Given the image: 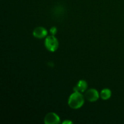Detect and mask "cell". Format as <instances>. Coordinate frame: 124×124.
I'll return each instance as SVG.
<instances>
[{"label": "cell", "mask_w": 124, "mask_h": 124, "mask_svg": "<svg viewBox=\"0 0 124 124\" xmlns=\"http://www.w3.org/2000/svg\"><path fill=\"white\" fill-rule=\"evenodd\" d=\"M84 103V97L79 92H75V93L70 95L69 99V105L71 108L77 109L81 107Z\"/></svg>", "instance_id": "1"}, {"label": "cell", "mask_w": 124, "mask_h": 124, "mask_svg": "<svg viewBox=\"0 0 124 124\" xmlns=\"http://www.w3.org/2000/svg\"><path fill=\"white\" fill-rule=\"evenodd\" d=\"M45 46L47 50L50 52H54L56 50L59 46V42H58L57 39L54 37L53 35L52 36H47L45 41Z\"/></svg>", "instance_id": "2"}, {"label": "cell", "mask_w": 124, "mask_h": 124, "mask_svg": "<svg viewBox=\"0 0 124 124\" xmlns=\"http://www.w3.org/2000/svg\"><path fill=\"white\" fill-rule=\"evenodd\" d=\"M46 124H60L59 117L54 113H49L46 116L44 119Z\"/></svg>", "instance_id": "3"}, {"label": "cell", "mask_w": 124, "mask_h": 124, "mask_svg": "<svg viewBox=\"0 0 124 124\" xmlns=\"http://www.w3.org/2000/svg\"><path fill=\"white\" fill-rule=\"evenodd\" d=\"M85 97L88 101L90 102H94L99 98V93L96 90L92 88L87 91L85 94Z\"/></svg>", "instance_id": "4"}, {"label": "cell", "mask_w": 124, "mask_h": 124, "mask_svg": "<svg viewBox=\"0 0 124 124\" xmlns=\"http://www.w3.org/2000/svg\"><path fill=\"white\" fill-rule=\"evenodd\" d=\"M33 35L35 37L37 38H44L47 35V31L44 27H38L33 30Z\"/></svg>", "instance_id": "5"}, {"label": "cell", "mask_w": 124, "mask_h": 124, "mask_svg": "<svg viewBox=\"0 0 124 124\" xmlns=\"http://www.w3.org/2000/svg\"><path fill=\"white\" fill-rule=\"evenodd\" d=\"M87 88V83L84 80H81L79 81L78 84L76 87L73 88L75 92H84Z\"/></svg>", "instance_id": "6"}, {"label": "cell", "mask_w": 124, "mask_h": 124, "mask_svg": "<svg viewBox=\"0 0 124 124\" xmlns=\"http://www.w3.org/2000/svg\"><path fill=\"white\" fill-rule=\"evenodd\" d=\"M111 94V92L110 90L108 89V88H105L102 90L101 93V96L102 99H103L104 100H107L110 98Z\"/></svg>", "instance_id": "7"}, {"label": "cell", "mask_w": 124, "mask_h": 124, "mask_svg": "<svg viewBox=\"0 0 124 124\" xmlns=\"http://www.w3.org/2000/svg\"><path fill=\"white\" fill-rule=\"evenodd\" d=\"M56 32H57V29L55 27H53L50 29L51 34H52V35H53V36L56 33Z\"/></svg>", "instance_id": "8"}, {"label": "cell", "mask_w": 124, "mask_h": 124, "mask_svg": "<svg viewBox=\"0 0 124 124\" xmlns=\"http://www.w3.org/2000/svg\"><path fill=\"white\" fill-rule=\"evenodd\" d=\"M73 122H71V121H65L64 122H63L62 124H72Z\"/></svg>", "instance_id": "9"}]
</instances>
